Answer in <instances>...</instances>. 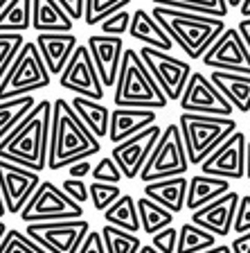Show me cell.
Wrapping results in <instances>:
<instances>
[{"label":"cell","mask_w":250,"mask_h":253,"mask_svg":"<svg viewBox=\"0 0 250 253\" xmlns=\"http://www.w3.org/2000/svg\"><path fill=\"white\" fill-rule=\"evenodd\" d=\"M102 152L99 138L83 125L68 100H54L52 104V129H50V152L47 169H63L81 158H93Z\"/></svg>","instance_id":"obj_1"},{"label":"cell","mask_w":250,"mask_h":253,"mask_svg":"<svg viewBox=\"0 0 250 253\" xmlns=\"http://www.w3.org/2000/svg\"><path fill=\"white\" fill-rule=\"evenodd\" d=\"M50 129H52V102L41 100L5 140H0V158L41 174L47 168Z\"/></svg>","instance_id":"obj_2"},{"label":"cell","mask_w":250,"mask_h":253,"mask_svg":"<svg viewBox=\"0 0 250 253\" xmlns=\"http://www.w3.org/2000/svg\"><path fill=\"white\" fill-rule=\"evenodd\" d=\"M151 14L189 59H203L212 43L225 32V21L219 16L194 14V11H180L158 5H153Z\"/></svg>","instance_id":"obj_3"},{"label":"cell","mask_w":250,"mask_h":253,"mask_svg":"<svg viewBox=\"0 0 250 253\" xmlns=\"http://www.w3.org/2000/svg\"><path fill=\"white\" fill-rule=\"evenodd\" d=\"M115 106H129V109H165L169 104L165 90L158 86L153 75L149 73L146 63L142 61L138 50L126 47L122 57L120 75L115 82Z\"/></svg>","instance_id":"obj_4"},{"label":"cell","mask_w":250,"mask_h":253,"mask_svg":"<svg viewBox=\"0 0 250 253\" xmlns=\"http://www.w3.org/2000/svg\"><path fill=\"white\" fill-rule=\"evenodd\" d=\"M189 165H201L221 142H225L237 131L235 118L205 116V113H187L182 111L178 118Z\"/></svg>","instance_id":"obj_5"},{"label":"cell","mask_w":250,"mask_h":253,"mask_svg":"<svg viewBox=\"0 0 250 253\" xmlns=\"http://www.w3.org/2000/svg\"><path fill=\"white\" fill-rule=\"evenodd\" d=\"M52 84V75L47 70L41 52L34 41H25L16 61L0 82V100H11L21 95H32L34 90L47 88Z\"/></svg>","instance_id":"obj_6"},{"label":"cell","mask_w":250,"mask_h":253,"mask_svg":"<svg viewBox=\"0 0 250 253\" xmlns=\"http://www.w3.org/2000/svg\"><path fill=\"white\" fill-rule=\"evenodd\" d=\"M187 168H189V161H187V149H185L180 126L167 125L160 133V140L153 147L151 156L146 158V163L138 179L144 181V183H151V181L172 179V176H185Z\"/></svg>","instance_id":"obj_7"},{"label":"cell","mask_w":250,"mask_h":253,"mask_svg":"<svg viewBox=\"0 0 250 253\" xmlns=\"http://www.w3.org/2000/svg\"><path fill=\"white\" fill-rule=\"evenodd\" d=\"M21 217L25 224L36 221H57V219H81L83 208L74 199H70L63 188L54 185L52 181H41L25 208L21 211Z\"/></svg>","instance_id":"obj_8"},{"label":"cell","mask_w":250,"mask_h":253,"mask_svg":"<svg viewBox=\"0 0 250 253\" xmlns=\"http://www.w3.org/2000/svg\"><path fill=\"white\" fill-rule=\"evenodd\" d=\"M25 233L50 253H77L90 233L88 221L83 219H57L27 224Z\"/></svg>","instance_id":"obj_9"},{"label":"cell","mask_w":250,"mask_h":253,"mask_svg":"<svg viewBox=\"0 0 250 253\" xmlns=\"http://www.w3.org/2000/svg\"><path fill=\"white\" fill-rule=\"evenodd\" d=\"M140 57L146 63L149 73L153 75V79L158 82V86L165 90L167 100L169 102L180 100L182 90H185V86L189 82V75L194 73L192 66L187 61H182V59L174 57V54L162 52L158 47H149V45H142Z\"/></svg>","instance_id":"obj_10"},{"label":"cell","mask_w":250,"mask_h":253,"mask_svg":"<svg viewBox=\"0 0 250 253\" xmlns=\"http://www.w3.org/2000/svg\"><path fill=\"white\" fill-rule=\"evenodd\" d=\"M59 84H61V88L72 90L74 95H81V97H88V100L102 102L106 95V88L102 84V79H99V73L95 68L88 45H77L68 66L59 75Z\"/></svg>","instance_id":"obj_11"},{"label":"cell","mask_w":250,"mask_h":253,"mask_svg":"<svg viewBox=\"0 0 250 253\" xmlns=\"http://www.w3.org/2000/svg\"><path fill=\"white\" fill-rule=\"evenodd\" d=\"M178 104L187 113H205V116H225V118H232V109H235L223 97V93L214 86L212 79L203 73L189 75V82L185 86V90H182Z\"/></svg>","instance_id":"obj_12"},{"label":"cell","mask_w":250,"mask_h":253,"mask_svg":"<svg viewBox=\"0 0 250 253\" xmlns=\"http://www.w3.org/2000/svg\"><path fill=\"white\" fill-rule=\"evenodd\" d=\"M203 63L212 70L250 75V47L237 27H225L223 34L203 54Z\"/></svg>","instance_id":"obj_13"},{"label":"cell","mask_w":250,"mask_h":253,"mask_svg":"<svg viewBox=\"0 0 250 253\" xmlns=\"http://www.w3.org/2000/svg\"><path fill=\"white\" fill-rule=\"evenodd\" d=\"M160 133H162L160 126L151 125V126H146V129H142L140 133H136V136H131V138H126V140L113 145L110 156H113V161L117 163V168L122 169L126 181H133L140 176L146 158L151 156L156 142L160 140Z\"/></svg>","instance_id":"obj_14"},{"label":"cell","mask_w":250,"mask_h":253,"mask_svg":"<svg viewBox=\"0 0 250 253\" xmlns=\"http://www.w3.org/2000/svg\"><path fill=\"white\" fill-rule=\"evenodd\" d=\"M246 149H248L246 133L235 131L201 163V172L212 174V176H221V179H228V181L246 179Z\"/></svg>","instance_id":"obj_15"},{"label":"cell","mask_w":250,"mask_h":253,"mask_svg":"<svg viewBox=\"0 0 250 253\" xmlns=\"http://www.w3.org/2000/svg\"><path fill=\"white\" fill-rule=\"evenodd\" d=\"M41 181L43 179L34 169L0 158V190H2L9 215H21V211L34 195V190L41 185Z\"/></svg>","instance_id":"obj_16"},{"label":"cell","mask_w":250,"mask_h":253,"mask_svg":"<svg viewBox=\"0 0 250 253\" xmlns=\"http://www.w3.org/2000/svg\"><path fill=\"white\" fill-rule=\"evenodd\" d=\"M239 192L230 190L223 197L214 199L212 204L198 208L192 212V224L205 228V231L214 233L216 237H225L232 233V224H235L237 206H239Z\"/></svg>","instance_id":"obj_17"},{"label":"cell","mask_w":250,"mask_h":253,"mask_svg":"<svg viewBox=\"0 0 250 253\" xmlns=\"http://www.w3.org/2000/svg\"><path fill=\"white\" fill-rule=\"evenodd\" d=\"M88 50L90 57L95 61V68L99 73V79L104 88H110L117 82V75H120V66H122V57H124V41L122 37H88Z\"/></svg>","instance_id":"obj_18"},{"label":"cell","mask_w":250,"mask_h":253,"mask_svg":"<svg viewBox=\"0 0 250 253\" xmlns=\"http://www.w3.org/2000/svg\"><path fill=\"white\" fill-rule=\"evenodd\" d=\"M34 43H36L50 75H61L79 45L72 32H43V34H36Z\"/></svg>","instance_id":"obj_19"},{"label":"cell","mask_w":250,"mask_h":253,"mask_svg":"<svg viewBox=\"0 0 250 253\" xmlns=\"http://www.w3.org/2000/svg\"><path fill=\"white\" fill-rule=\"evenodd\" d=\"M156 125V111L153 109H129V106H115L110 109V126L108 140L113 145L126 138L140 133L142 129Z\"/></svg>","instance_id":"obj_20"},{"label":"cell","mask_w":250,"mask_h":253,"mask_svg":"<svg viewBox=\"0 0 250 253\" xmlns=\"http://www.w3.org/2000/svg\"><path fill=\"white\" fill-rule=\"evenodd\" d=\"M129 34L136 41H140L142 45H149V47H158L162 52H172L176 43L172 41V37L162 30V25L156 21V16L140 9L133 11L131 16V27H129Z\"/></svg>","instance_id":"obj_21"},{"label":"cell","mask_w":250,"mask_h":253,"mask_svg":"<svg viewBox=\"0 0 250 253\" xmlns=\"http://www.w3.org/2000/svg\"><path fill=\"white\" fill-rule=\"evenodd\" d=\"M187 183H189V179H185V176H172V179H160V181L144 183L142 192H144V197L160 204L169 212L178 215L185 208V201H187Z\"/></svg>","instance_id":"obj_22"},{"label":"cell","mask_w":250,"mask_h":253,"mask_svg":"<svg viewBox=\"0 0 250 253\" xmlns=\"http://www.w3.org/2000/svg\"><path fill=\"white\" fill-rule=\"evenodd\" d=\"M74 21L59 5V0H32V27L43 32H72Z\"/></svg>","instance_id":"obj_23"},{"label":"cell","mask_w":250,"mask_h":253,"mask_svg":"<svg viewBox=\"0 0 250 253\" xmlns=\"http://www.w3.org/2000/svg\"><path fill=\"white\" fill-rule=\"evenodd\" d=\"M225 192H230V181L221 179V176H212V174H196L192 176L187 183V201H185V208L189 211H198L203 206L212 204L214 199L223 197Z\"/></svg>","instance_id":"obj_24"},{"label":"cell","mask_w":250,"mask_h":253,"mask_svg":"<svg viewBox=\"0 0 250 253\" xmlns=\"http://www.w3.org/2000/svg\"><path fill=\"white\" fill-rule=\"evenodd\" d=\"M214 86L223 93V97L241 113H250V75L214 70L210 75Z\"/></svg>","instance_id":"obj_25"},{"label":"cell","mask_w":250,"mask_h":253,"mask_svg":"<svg viewBox=\"0 0 250 253\" xmlns=\"http://www.w3.org/2000/svg\"><path fill=\"white\" fill-rule=\"evenodd\" d=\"M70 104L77 111V116L83 120V125L88 126L99 140H102V138H108L110 109H106L99 100H88V97H81V95H74Z\"/></svg>","instance_id":"obj_26"},{"label":"cell","mask_w":250,"mask_h":253,"mask_svg":"<svg viewBox=\"0 0 250 253\" xmlns=\"http://www.w3.org/2000/svg\"><path fill=\"white\" fill-rule=\"evenodd\" d=\"M36 106L34 95H21L11 100H0V140H5L16 126L27 118L32 109Z\"/></svg>","instance_id":"obj_27"},{"label":"cell","mask_w":250,"mask_h":253,"mask_svg":"<svg viewBox=\"0 0 250 253\" xmlns=\"http://www.w3.org/2000/svg\"><path fill=\"white\" fill-rule=\"evenodd\" d=\"M104 224L124 228L129 233H140V215H138V201L131 195H122L110 208L104 211Z\"/></svg>","instance_id":"obj_28"},{"label":"cell","mask_w":250,"mask_h":253,"mask_svg":"<svg viewBox=\"0 0 250 253\" xmlns=\"http://www.w3.org/2000/svg\"><path fill=\"white\" fill-rule=\"evenodd\" d=\"M32 27V0H9L0 9V32L23 34Z\"/></svg>","instance_id":"obj_29"},{"label":"cell","mask_w":250,"mask_h":253,"mask_svg":"<svg viewBox=\"0 0 250 253\" xmlns=\"http://www.w3.org/2000/svg\"><path fill=\"white\" fill-rule=\"evenodd\" d=\"M138 215H140V226L146 235H156L158 231L174 224V212H169L160 204L151 201L149 197L138 199Z\"/></svg>","instance_id":"obj_30"},{"label":"cell","mask_w":250,"mask_h":253,"mask_svg":"<svg viewBox=\"0 0 250 253\" xmlns=\"http://www.w3.org/2000/svg\"><path fill=\"white\" fill-rule=\"evenodd\" d=\"M216 244V235L205 228L196 226L192 221L182 224L180 231H178V247L176 253H201L205 249L214 247Z\"/></svg>","instance_id":"obj_31"},{"label":"cell","mask_w":250,"mask_h":253,"mask_svg":"<svg viewBox=\"0 0 250 253\" xmlns=\"http://www.w3.org/2000/svg\"><path fill=\"white\" fill-rule=\"evenodd\" d=\"M158 7H172V9L180 11H194V14H208V16H219L225 18L230 11L225 0H151Z\"/></svg>","instance_id":"obj_32"},{"label":"cell","mask_w":250,"mask_h":253,"mask_svg":"<svg viewBox=\"0 0 250 253\" xmlns=\"http://www.w3.org/2000/svg\"><path fill=\"white\" fill-rule=\"evenodd\" d=\"M102 237H104V247L106 253H138L142 247V240L136 235V233H129L124 228L110 226V224H104L102 228Z\"/></svg>","instance_id":"obj_33"},{"label":"cell","mask_w":250,"mask_h":253,"mask_svg":"<svg viewBox=\"0 0 250 253\" xmlns=\"http://www.w3.org/2000/svg\"><path fill=\"white\" fill-rule=\"evenodd\" d=\"M25 45V37L16 34V32H0V82L11 68V63L16 61L18 52Z\"/></svg>","instance_id":"obj_34"},{"label":"cell","mask_w":250,"mask_h":253,"mask_svg":"<svg viewBox=\"0 0 250 253\" xmlns=\"http://www.w3.org/2000/svg\"><path fill=\"white\" fill-rule=\"evenodd\" d=\"M131 0H86L83 7V23L86 25H99L106 16L124 9Z\"/></svg>","instance_id":"obj_35"},{"label":"cell","mask_w":250,"mask_h":253,"mask_svg":"<svg viewBox=\"0 0 250 253\" xmlns=\"http://www.w3.org/2000/svg\"><path fill=\"white\" fill-rule=\"evenodd\" d=\"M0 253H50V251H45L38 242H34L27 233L9 228L7 235L2 237V242H0Z\"/></svg>","instance_id":"obj_36"},{"label":"cell","mask_w":250,"mask_h":253,"mask_svg":"<svg viewBox=\"0 0 250 253\" xmlns=\"http://www.w3.org/2000/svg\"><path fill=\"white\" fill-rule=\"evenodd\" d=\"M88 192H90L93 208L97 212H104L106 208H110L122 197V190L117 183H102V181H93L88 185Z\"/></svg>","instance_id":"obj_37"},{"label":"cell","mask_w":250,"mask_h":253,"mask_svg":"<svg viewBox=\"0 0 250 253\" xmlns=\"http://www.w3.org/2000/svg\"><path fill=\"white\" fill-rule=\"evenodd\" d=\"M90 176H93L95 181H102V183H120V181L124 179V174H122V169L117 168V163L113 161V156L99 158L97 163H95L93 172H90Z\"/></svg>","instance_id":"obj_38"},{"label":"cell","mask_w":250,"mask_h":253,"mask_svg":"<svg viewBox=\"0 0 250 253\" xmlns=\"http://www.w3.org/2000/svg\"><path fill=\"white\" fill-rule=\"evenodd\" d=\"M131 16L133 14H129L126 7L120 11H115V14H110V16H106L104 21L99 23V25H102V32H104L106 37H124L131 27Z\"/></svg>","instance_id":"obj_39"},{"label":"cell","mask_w":250,"mask_h":253,"mask_svg":"<svg viewBox=\"0 0 250 253\" xmlns=\"http://www.w3.org/2000/svg\"><path fill=\"white\" fill-rule=\"evenodd\" d=\"M151 244L160 253H176L178 247V228L167 226L162 231H158L156 235H151Z\"/></svg>","instance_id":"obj_40"},{"label":"cell","mask_w":250,"mask_h":253,"mask_svg":"<svg viewBox=\"0 0 250 253\" xmlns=\"http://www.w3.org/2000/svg\"><path fill=\"white\" fill-rule=\"evenodd\" d=\"M232 231H235L237 235L250 231V192L244 195V197H239V206H237V215H235Z\"/></svg>","instance_id":"obj_41"},{"label":"cell","mask_w":250,"mask_h":253,"mask_svg":"<svg viewBox=\"0 0 250 253\" xmlns=\"http://www.w3.org/2000/svg\"><path fill=\"white\" fill-rule=\"evenodd\" d=\"M61 188H63V192L70 197V199H74L77 204H86L88 201V197H90V192H88V185H86V181L83 179H63V183H61Z\"/></svg>","instance_id":"obj_42"},{"label":"cell","mask_w":250,"mask_h":253,"mask_svg":"<svg viewBox=\"0 0 250 253\" xmlns=\"http://www.w3.org/2000/svg\"><path fill=\"white\" fill-rule=\"evenodd\" d=\"M77 253H106V247H104V237L99 231H90L83 240V244L79 247Z\"/></svg>","instance_id":"obj_43"},{"label":"cell","mask_w":250,"mask_h":253,"mask_svg":"<svg viewBox=\"0 0 250 253\" xmlns=\"http://www.w3.org/2000/svg\"><path fill=\"white\" fill-rule=\"evenodd\" d=\"M95 165L90 163V158H81V161H77V163L68 165V176L70 179H86L90 172H93Z\"/></svg>","instance_id":"obj_44"},{"label":"cell","mask_w":250,"mask_h":253,"mask_svg":"<svg viewBox=\"0 0 250 253\" xmlns=\"http://www.w3.org/2000/svg\"><path fill=\"white\" fill-rule=\"evenodd\" d=\"M59 5L68 11L72 21L83 18V7H86V0H59Z\"/></svg>","instance_id":"obj_45"},{"label":"cell","mask_w":250,"mask_h":253,"mask_svg":"<svg viewBox=\"0 0 250 253\" xmlns=\"http://www.w3.org/2000/svg\"><path fill=\"white\" fill-rule=\"evenodd\" d=\"M230 247H232V253H250V231L237 235Z\"/></svg>","instance_id":"obj_46"},{"label":"cell","mask_w":250,"mask_h":253,"mask_svg":"<svg viewBox=\"0 0 250 253\" xmlns=\"http://www.w3.org/2000/svg\"><path fill=\"white\" fill-rule=\"evenodd\" d=\"M237 30H239V34L244 37V41H246V45L250 47V18H244V21L237 25Z\"/></svg>","instance_id":"obj_47"},{"label":"cell","mask_w":250,"mask_h":253,"mask_svg":"<svg viewBox=\"0 0 250 253\" xmlns=\"http://www.w3.org/2000/svg\"><path fill=\"white\" fill-rule=\"evenodd\" d=\"M201 253H232V247H230V244H214V247L205 249V251H201Z\"/></svg>","instance_id":"obj_48"},{"label":"cell","mask_w":250,"mask_h":253,"mask_svg":"<svg viewBox=\"0 0 250 253\" xmlns=\"http://www.w3.org/2000/svg\"><path fill=\"white\" fill-rule=\"evenodd\" d=\"M239 11H241V16H244V18H250V0H244V2H241Z\"/></svg>","instance_id":"obj_49"},{"label":"cell","mask_w":250,"mask_h":253,"mask_svg":"<svg viewBox=\"0 0 250 253\" xmlns=\"http://www.w3.org/2000/svg\"><path fill=\"white\" fill-rule=\"evenodd\" d=\"M246 179L250 181V142H248V149H246Z\"/></svg>","instance_id":"obj_50"},{"label":"cell","mask_w":250,"mask_h":253,"mask_svg":"<svg viewBox=\"0 0 250 253\" xmlns=\"http://www.w3.org/2000/svg\"><path fill=\"white\" fill-rule=\"evenodd\" d=\"M138 253H160V251H158V249L153 247V244H142L140 251H138Z\"/></svg>","instance_id":"obj_51"},{"label":"cell","mask_w":250,"mask_h":253,"mask_svg":"<svg viewBox=\"0 0 250 253\" xmlns=\"http://www.w3.org/2000/svg\"><path fill=\"white\" fill-rule=\"evenodd\" d=\"M7 215V204H5V197H2V190H0V219Z\"/></svg>","instance_id":"obj_52"},{"label":"cell","mask_w":250,"mask_h":253,"mask_svg":"<svg viewBox=\"0 0 250 253\" xmlns=\"http://www.w3.org/2000/svg\"><path fill=\"white\" fill-rule=\"evenodd\" d=\"M7 231H9V228H7V226H5V221L0 219V242H2V237H5V235H7Z\"/></svg>","instance_id":"obj_53"},{"label":"cell","mask_w":250,"mask_h":253,"mask_svg":"<svg viewBox=\"0 0 250 253\" xmlns=\"http://www.w3.org/2000/svg\"><path fill=\"white\" fill-rule=\"evenodd\" d=\"M225 2H228V7L232 9V7H239L241 2H244V0H225Z\"/></svg>","instance_id":"obj_54"},{"label":"cell","mask_w":250,"mask_h":253,"mask_svg":"<svg viewBox=\"0 0 250 253\" xmlns=\"http://www.w3.org/2000/svg\"><path fill=\"white\" fill-rule=\"evenodd\" d=\"M7 2H9V0H0V9H2V7H5Z\"/></svg>","instance_id":"obj_55"}]
</instances>
